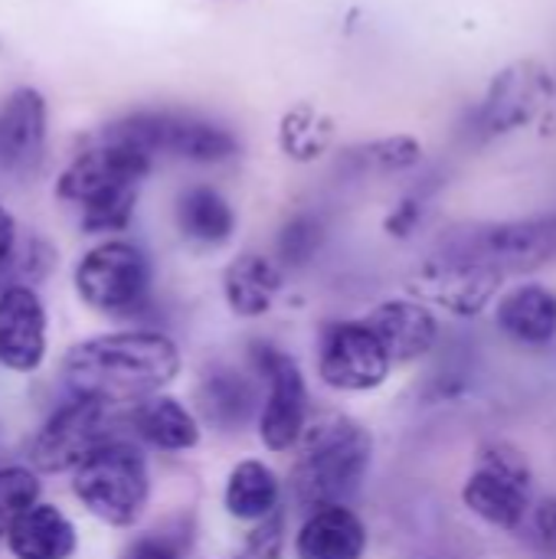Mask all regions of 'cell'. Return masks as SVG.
<instances>
[{
    "instance_id": "6da1fadb",
    "label": "cell",
    "mask_w": 556,
    "mask_h": 559,
    "mask_svg": "<svg viewBox=\"0 0 556 559\" xmlns=\"http://www.w3.org/2000/svg\"><path fill=\"white\" fill-rule=\"evenodd\" d=\"M180 347L161 331L95 334L62 357V377L72 396L115 409L164 393L180 377Z\"/></svg>"
},
{
    "instance_id": "7a4b0ae2",
    "label": "cell",
    "mask_w": 556,
    "mask_h": 559,
    "mask_svg": "<svg viewBox=\"0 0 556 559\" xmlns=\"http://www.w3.org/2000/svg\"><path fill=\"white\" fill-rule=\"evenodd\" d=\"M154 157L108 131L79 151L56 180V197L79 210L85 233H118L131 223L138 187L151 174Z\"/></svg>"
},
{
    "instance_id": "3957f363",
    "label": "cell",
    "mask_w": 556,
    "mask_h": 559,
    "mask_svg": "<svg viewBox=\"0 0 556 559\" xmlns=\"http://www.w3.org/2000/svg\"><path fill=\"white\" fill-rule=\"evenodd\" d=\"M295 449L298 455L288 481L292 498L305 511L347 504L360 491L374 462V439L367 426L344 413H328L308 423Z\"/></svg>"
},
{
    "instance_id": "277c9868",
    "label": "cell",
    "mask_w": 556,
    "mask_h": 559,
    "mask_svg": "<svg viewBox=\"0 0 556 559\" xmlns=\"http://www.w3.org/2000/svg\"><path fill=\"white\" fill-rule=\"evenodd\" d=\"M72 495L108 527H134L151 501V472L144 452L128 439H108L72 468Z\"/></svg>"
},
{
    "instance_id": "5b68a950",
    "label": "cell",
    "mask_w": 556,
    "mask_h": 559,
    "mask_svg": "<svg viewBox=\"0 0 556 559\" xmlns=\"http://www.w3.org/2000/svg\"><path fill=\"white\" fill-rule=\"evenodd\" d=\"M436 255L488 269L501 278L544 269L556 259V213L459 226L446 233Z\"/></svg>"
},
{
    "instance_id": "8992f818",
    "label": "cell",
    "mask_w": 556,
    "mask_h": 559,
    "mask_svg": "<svg viewBox=\"0 0 556 559\" xmlns=\"http://www.w3.org/2000/svg\"><path fill=\"white\" fill-rule=\"evenodd\" d=\"M111 138H121L144 154H170L190 164H223L239 154V138L203 115L174 111V108H144L131 111L105 128Z\"/></svg>"
},
{
    "instance_id": "52a82bcc",
    "label": "cell",
    "mask_w": 556,
    "mask_h": 559,
    "mask_svg": "<svg viewBox=\"0 0 556 559\" xmlns=\"http://www.w3.org/2000/svg\"><path fill=\"white\" fill-rule=\"evenodd\" d=\"M151 259L128 239L92 246L72 272L75 295L98 314H131L151 295Z\"/></svg>"
},
{
    "instance_id": "ba28073f",
    "label": "cell",
    "mask_w": 556,
    "mask_h": 559,
    "mask_svg": "<svg viewBox=\"0 0 556 559\" xmlns=\"http://www.w3.org/2000/svg\"><path fill=\"white\" fill-rule=\"evenodd\" d=\"M531 488L534 472L524 452L511 442H488L478 449V462L462 488V501L478 521L511 534L524 527V518L534 504Z\"/></svg>"
},
{
    "instance_id": "9c48e42d",
    "label": "cell",
    "mask_w": 556,
    "mask_h": 559,
    "mask_svg": "<svg viewBox=\"0 0 556 559\" xmlns=\"http://www.w3.org/2000/svg\"><path fill=\"white\" fill-rule=\"evenodd\" d=\"M121 426H128V416H121V409L102 406L92 400H72L59 406L33 436L29 465L33 472H43V475L72 472L98 445H105L108 439H118Z\"/></svg>"
},
{
    "instance_id": "30bf717a",
    "label": "cell",
    "mask_w": 556,
    "mask_h": 559,
    "mask_svg": "<svg viewBox=\"0 0 556 559\" xmlns=\"http://www.w3.org/2000/svg\"><path fill=\"white\" fill-rule=\"evenodd\" d=\"M256 373L269 383L265 403L259 409V442L282 455L298 445L308 426V383L298 360L275 344H252L249 350Z\"/></svg>"
},
{
    "instance_id": "8fae6325",
    "label": "cell",
    "mask_w": 556,
    "mask_h": 559,
    "mask_svg": "<svg viewBox=\"0 0 556 559\" xmlns=\"http://www.w3.org/2000/svg\"><path fill=\"white\" fill-rule=\"evenodd\" d=\"M547 92H551V79L537 62L521 59V62L505 66L492 79V85L485 88L478 105L472 108L469 134L485 144V141H498V138L524 128L541 111Z\"/></svg>"
},
{
    "instance_id": "7c38bea8",
    "label": "cell",
    "mask_w": 556,
    "mask_h": 559,
    "mask_svg": "<svg viewBox=\"0 0 556 559\" xmlns=\"http://www.w3.org/2000/svg\"><path fill=\"white\" fill-rule=\"evenodd\" d=\"M393 364L364 321H331L318 344V377L341 393H370L387 383Z\"/></svg>"
},
{
    "instance_id": "4fadbf2b",
    "label": "cell",
    "mask_w": 556,
    "mask_h": 559,
    "mask_svg": "<svg viewBox=\"0 0 556 559\" xmlns=\"http://www.w3.org/2000/svg\"><path fill=\"white\" fill-rule=\"evenodd\" d=\"M46 305L33 285H7L0 292V367L10 373H36L46 360Z\"/></svg>"
},
{
    "instance_id": "5bb4252c",
    "label": "cell",
    "mask_w": 556,
    "mask_h": 559,
    "mask_svg": "<svg viewBox=\"0 0 556 559\" xmlns=\"http://www.w3.org/2000/svg\"><path fill=\"white\" fill-rule=\"evenodd\" d=\"M49 134V105L39 88L20 85L0 108V167L23 174L43 160Z\"/></svg>"
},
{
    "instance_id": "9a60e30c",
    "label": "cell",
    "mask_w": 556,
    "mask_h": 559,
    "mask_svg": "<svg viewBox=\"0 0 556 559\" xmlns=\"http://www.w3.org/2000/svg\"><path fill=\"white\" fill-rule=\"evenodd\" d=\"M364 324L370 328V334L380 341L383 354L390 357V364H413L419 357H426L436 341H439V321L436 314L413 298H390L380 301Z\"/></svg>"
},
{
    "instance_id": "2e32d148",
    "label": "cell",
    "mask_w": 556,
    "mask_h": 559,
    "mask_svg": "<svg viewBox=\"0 0 556 559\" xmlns=\"http://www.w3.org/2000/svg\"><path fill=\"white\" fill-rule=\"evenodd\" d=\"M501 282L505 278L488 272V269L456 262V259H446V255H433L423 265V272L416 278V288L426 298H433L436 305H442L446 311L469 318V314H478L495 298Z\"/></svg>"
},
{
    "instance_id": "e0dca14e",
    "label": "cell",
    "mask_w": 556,
    "mask_h": 559,
    "mask_svg": "<svg viewBox=\"0 0 556 559\" xmlns=\"http://www.w3.org/2000/svg\"><path fill=\"white\" fill-rule=\"evenodd\" d=\"M367 544H370L367 524L347 504H331V508L308 511L305 524L295 534V557L364 559Z\"/></svg>"
},
{
    "instance_id": "ac0fdd59",
    "label": "cell",
    "mask_w": 556,
    "mask_h": 559,
    "mask_svg": "<svg viewBox=\"0 0 556 559\" xmlns=\"http://www.w3.org/2000/svg\"><path fill=\"white\" fill-rule=\"evenodd\" d=\"M495 321L521 347H547L556 337V292L547 285L528 282L501 295Z\"/></svg>"
},
{
    "instance_id": "d6986e66",
    "label": "cell",
    "mask_w": 556,
    "mask_h": 559,
    "mask_svg": "<svg viewBox=\"0 0 556 559\" xmlns=\"http://www.w3.org/2000/svg\"><path fill=\"white\" fill-rule=\"evenodd\" d=\"M79 547L75 524L56 504L36 501L7 534L13 559H69Z\"/></svg>"
},
{
    "instance_id": "ffe728a7",
    "label": "cell",
    "mask_w": 556,
    "mask_h": 559,
    "mask_svg": "<svg viewBox=\"0 0 556 559\" xmlns=\"http://www.w3.org/2000/svg\"><path fill=\"white\" fill-rule=\"evenodd\" d=\"M282 265L262 252L236 255L223 272V298L239 318H262L282 292Z\"/></svg>"
},
{
    "instance_id": "44dd1931",
    "label": "cell",
    "mask_w": 556,
    "mask_h": 559,
    "mask_svg": "<svg viewBox=\"0 0 556 559\" xmlns=\"http://www.w3.org/2000/svg\"><path fill=\"white\" fill-rule=\"evenodd\" d=\"M128 426L161 452H190L200 445L197 416L177 396L167 393H154L134 403L128 413Z\"/></svg>"
},
{
    "instance_id": "7402d4cb",
    "label": "cell",
    "mask_w": 556,
    "mask_h": 559,
    "mask_svg": "<svg viewBox=\"0 0 556 559\" xmlns=\"http://www.w3.org/2000/svg\"><path fill=\"white\" fill-rule=\"evenodd\" d=\"M197 403H200V413L210 426L233 432V429H242L249 423V416L259 406V393L246 373H239L233 367H216L200 380Z\"/></svg>"
},
{
    "instance_id": "603a6c76",
    "label": "cell",
    "mask_w": 556,
    "mask_h": 559,
    "mask_svg": "<svg viewBox=\"0 0 556 559\" xmlns=\"http://www.w3.org/2000/svg\"><path fill=\"white\" fill-rule=\"evenodd\" d=\"M174 216H177V229L190 242L206 246V249L229 242L236 233V210L229 206V200L220 190H213L206 183L187 187L177 197Z\"/></svg>"
},
{
    "instance_id": "cb8c5ba5",
    "label": "cell",
    "mask_w": 556,
    "mask_h": 559,
    "mask_svg": "<svg viewBox=\"0 0 556 559\" xmlns=\"http://www.w3.org/2000/svg\"><path fill=\"white\" fill-rule=\"evenodd\" d=\"M279 501H282V481L265 462L242 459L233 465L223 488V508L233 521L259 524L279 511Z\"/></svg>"
},
{
    "instance_id": "d4e9b609",
    "label": "cell",
    "mask_w": 556,
    "mask_h": 559,
    "mask_svg": "<svg viewBox=\"0 0 556 559\" xmlns=\"http://www.w3.org/2000/svg\"><path fill=\"white\" fill-rule=\"evenodd\" d=\"M334 141V121L311 102L292 105L279 121V147L298 164L318 160Z\"/></svg>"
},
{
    "instance_id": "484cf974",
    "label": "cell",
    "mask_w": 556,
    "mask_h": 559,
    "mask_svg": "<svg viewBox=\"0 0 556 559\" xmlns=\"http://www.w3.org/2000/svg\"><path fill=\"white\" fill-rule=\"evenodd\" d=\"M364 170H377V174H403L410 167H416L423 160V144L410 134H390V138H377L367 141L360 147H354L351 154Z\"/></svg>"
},
{
    "instance_id": "4316f807",
    "label": "cell",
    "mask_w": 556,
    "mask_h": 559,
    "mask_svg": "<svg viewBox=\"0 0 556 559\" xmlns=\"http://www.w3.org/2000/svg\"><path fill=\"white\" fill-rule=\"evenodd\" d=\"M39 501V478L33 468L7 465L0 468V540H7L10 527Z\"/></svg>"
},
{
    "instance_id": "83f0119b",
    "label": "cell",
    "mask_w": 556,
    "mask_h": 559,
    "mask_svg": "<svg viewBox=\"0 0 556 559\" xmlns=\"http://www.w3.org/2000/svg\"><path fill=\"white\" fill-rule=\"evenodd\" d=\"M321 239H324V229H321V219L311 216V213H298L292 216L282 233H279V259L285 269H301L308 265L318 249H321Z\"/></svg>"
},
{
    "instance_id": "f1b7e54d",
    "label": "cell",
    "mask_w": 556,
    "mask_h": 559,
    "mask_svg": "<svg viewBox=\"0 0 556 559\" xmlns=\"http://www.w3.org/2000/svg\"><path fill=\"white\" fill-rule=\"evenodd\" d=\"M282 554H285V514L275 511L249 531L236 559H282Z\"/></svg>"
},
{
    "instance_id": "f546056e",
    "label": "cell",
    "mask_w": 556,
    "mask_h": 559,
    "mask_svg": "<svg viewBox=\"0 0 556 559\" xmlns=\"http://www.w3.org/2000/svg\"><path fill=\"white\" fill-rule=\"evenodd\" d=\"M524 521H531L534 547L547 557H556V498H544V501L531 504Z\"/></svg>"
},
{
    "instance_id": "4dcf8cb0",
    "label": "cell",
    "mask_w": 556,
    "mask_h": 559,
    "mask_svg": "<svg viewBox=\"0 0 556 559\" xmlns=\"http://www.w3.org/2000/svg\"><path fill=\"white\" fill-rule=\"evenodd\" d=\"M121 559H180V547L167 534H141L128 544Z\"/></svg>"
},
{
    "instance_id": "1f68e13d",
    "label": "cell",
    "mask_w": 556,
    "mask_h": 559,
    "mask_svg": "<svg viewBox=\"0 0 556 559\" xmlns=\"http://www.w3.org/2000/svg\"><path fill=\"white\" fill-rule=\"evenodd\" d=\"M419 213H423V206H419V200H403L393 213H390V219H387V233L390 236H410L413 229H416V223H419Z\"/></svg>"
},
{
    "instance_id": "d6a6232c",
    "label": "cell",
    "mask_w": 556,
    "mask_h": 559,
    "mask_svg": "<svg viewBox=\"0 0 556 559\" xmlns=\"http://www.w3.org/2000/svg\"><path fill=\"white\" fill-rule=\"evenodd\" d=\"M16 239H20L16 219L10 216L7 206H0V269L10 262V255H13V249H16Z\"/></svg>"
}]
</instances>
